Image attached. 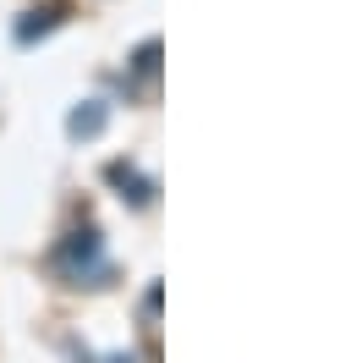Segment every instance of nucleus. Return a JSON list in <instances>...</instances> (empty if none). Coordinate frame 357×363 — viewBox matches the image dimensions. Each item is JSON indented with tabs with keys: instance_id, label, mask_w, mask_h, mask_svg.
Returning a JSON list of instances; mask_svg holds the SVG:
<instances>
[{
	"instance_id": "f257e3e1",
	"label": "nucleus",
	"mask_w": 357,
	"mask_h": 363,
	"mask_svg": "<svg viewBox=\"0 0 357 363\" xmlns=\"http://www.w3.org/2000/svg\"><path fill=\"white\" fill-rule=\"evenodd\" d=\"M55 264L72 275V281H89V286H105L110 281V259H105V237L94 226L72 231L67 242H61V253H55Z\"/></svg>"
},
{
	"instance_id": "f03ea898",
	"label": "nucleus",
	"mask_w": 357,
	"mask_h": 363,
	"mask_svg": "<svg viewBox=\"0 0 357 363\" xmlns=\"http://www.w3.org/2000/svg\"><path fill=\"white\" fill-rule=\"evenodd\" d=\"M105 177H110L115 187H121V199H132L137 209H149V204H154V182L143 177L137 165H127V160H110V171H105Z\"/></svg>"
},
{
	"instance_id": "7ed1b4c3",
	"label": "nucleus",
	"mask_w": 357,
	"mask_h": 363,
	"mask_svg": "<svg viewBox=\"0 0 357 363\" xmlns=\"http://www.w3.org/2000/svg\"><path fill=\"white\" fill-rule=\"evenodd\" d=\"M105 121H110V105H105V99H83V105L67 116V133L72 138H99Z\"/></svg>"
},
{
	"instance_id": "20e7f679",
	"label": "nucleus",
	"mask_w": 357,
	"mask_h": 363,
	"mask_svg": "<svg viewBox=\"0 0 357 363\" xmlns=\"http://www.w3.org/2000/svg\"><path fill=\"white\" fill-rule=\"evenodd\" d=\"M61 17H67L61 6H39V11H28L23 23H17V45H33V39H45V33L61 23Z\"/></svg>"
},
{
	"instance_id": "39448f33",
	"label": "nucleus",
	"mask_w": 357,
	"mask_h": 363,
	"mask_svg": "<svg viewBox=\"0 0 357 363\" xmlns=\"http://www.w3.org/2000/svg\"><path fill=\"white\" fill-rule=\"evenodd\" d=\"M132 67H137V77H154V72H159V39H149V45L137 50Z\"/></svg>"
},
{
	"instance_id": "423d86ee",
	"label": "nucleus",
	"mask_w": 357,
	"mask_h": 363,
	"mask_svg": "<svg viewBox=\"0 0 357 363\" xmlns=\"http://www.w3.org/2000/svg\"><path fill=\"white\" fill-rule=\"evenodd\" d=\"M154 314H159V286H149V297H143V319L154 325Z\"/></svg>"
}]
</instances>
